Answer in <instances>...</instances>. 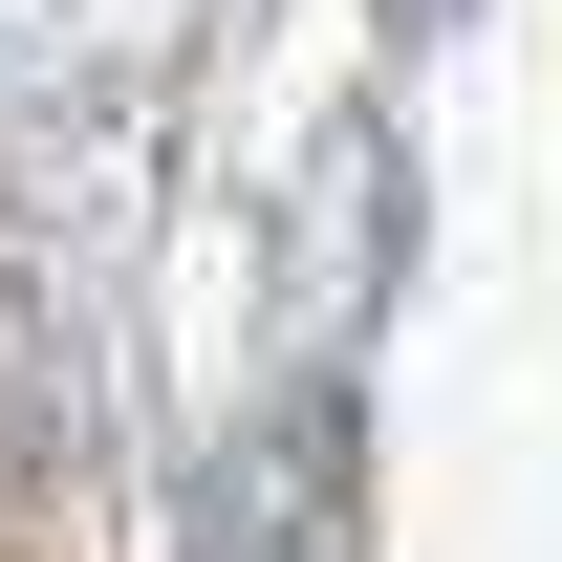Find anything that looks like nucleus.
Masks as SVG:
<instances>
[{"mask_svg":"<svg viewBox=\"0 0 562 562\" xmlns=\"http://www.w3.org/2000/svg\"><path fill=\"white\" fill-rule=\"evenodd\" d=\"M325 497H347V390H281L260 454H238V497H216V562H303Z\"/></svg>","mask_w":562,"mask_h":562,"instance_id":"1","label":"nucleus"}]
</instances>
